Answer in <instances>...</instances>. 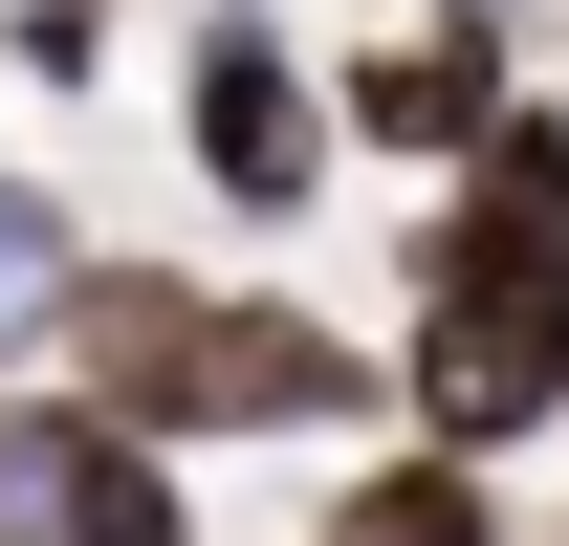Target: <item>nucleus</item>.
Wrapping results in <instances>:
<instances>
[{
    "instance_id": "4",
    "label": "nucleus",
    "mask_w": 569,
    "mask_h": 546,
    "mask_svg": "<svg viewBox=\"0 0 569 546\" xmlns=\"http://www.w3.org/2000/svg\"><path fill=\"white\" fill-rule=\"evenodd\" d=\"M307 546H548V525H526V481L438 459V437H372V459L307 481Z\"/></svg>"
},
{
    "instance_id": "1",
    "label": "nucleus",
    "mask_w": 569,
    "mask_h": 546,
    "mask_svg": "<svg viewBox=\"0 0 569 546\" xmlns=\"http://www.w3.org/2000/svg\"><path fill=\"white\" fill-rule=\"evenodd\" d=\"M153 110H176L198 219H241V241H307L329 175H351V132H329V44H284V0H198L176 67H153Z\"/></svg>"
},
{
    "instance_id": "8",
    "label": "nucleus",
    "mask_w": 569,
    "mask_h": 546,
    "mask_svg": "<svg viewBox=\"0 0 569 546\" xmlns=\"http://www.w3.org/2000/svg\"><path fill=\"white\" fill-rule=\"evenodd\" d=\"M0 44H22V88H88L110 67V0H0Z\"/></svg>"
},
{
    "instance_id": "6",
    "label": "nucleus",
    "mask_w": 569,
    "mask_h": 546,
    "mask_svg": "<svg viewBox=\"0 0 569 546\" xmlns=\"http://www.w3.org/2000/svg\"><path fill=\"white\" fill-rule=\"evenodd\" d=\"M67 284H88V219L0 153V394H22V372H67Z\"/></svg>"
},
{
    "instance_id": "9",
    "label": "nucleus",
    "mask_w": 569,
    "mask_h": 546,
    "mask_svg": "<svg viewBox=\"0 0 569 546\" xmlns=\"http://www.w3.org/2000/svg\"><path fill=\"white\" fill-rule=\"evenodd\" d=\"M548 546H569V481H548Z\"/></svg>"
},
{
    "instance_id": "5",
    "label": "nucleus",
    "mask_w": 569,
    "mask_h": 546,
    "mask_svg": "<svg viewBox=\"0 0 569 546\" xmlns=\"http://www.w3.org/2000/svg\"><path fill=\"white\" fill-rule=\"evenodd\" d=\"M44 546H198V459H153L132 415L67 394V459H44Z\"/></svg>"
},
{
    "instance_id": "3",
    "label": "nucleus",
    "mask_w": 569,
    "mask_h": 546,
    "mask_svg": "<svg viewBox=\"0 0 569 546\" xmlns=\"http://www.w3.org/2000/svg\"><path fill=\"white\" fill-rule=\"evenodd\" d=\"M526 110V0H417V22H351L329 44V132H351V175H460V153Z\"/></svg>"
},
{
    "instance_id": "7",
    "label": "nucleus",
    "mask_w": 569,
    "mask_h": 546,
    "mask_svg": "<svg viewBox=\"0 0 569 546\" xmlns=\"http://www.w3.org/2000/svg\"><path fill=\"white\" fill-rule=\"evenodd\" d=\"M438 198H460V219H503V241H569V88L526 67V110H503V132L460 153V175H438Z\"/></svg>"
},
{
    "instance_id": "2",
    "label": "nucleus",
    "mask_w": 569,
    "mask_h": 546,
    "mask_svg": "<svg viewBox=\"0 0 569 546\" xmlns=\"http://www.w3.org/2000/svg\"><path fill=\"white\" fill-rule=\"evenodd\" d=\"M219 372H241V263L88 241V284H67V394L132 415L153 459H219Z\"/></svg>"
}]
</instances>
